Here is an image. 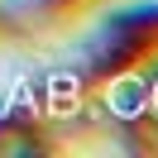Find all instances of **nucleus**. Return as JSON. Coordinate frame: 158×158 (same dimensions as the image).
Wrapping results in <instances>:
<instances>
[{"label": "nucleus", "instance_id": "1", "mask_svg": "<svg viewBox=\"0 0 158 158\" xmlns=\"http://www.w3.org/2000/svg\"><path fill=\"white\" fill-rule=\"evenodd\" d=\"M153 48H158V0H129V5L106 10L77 43L62 48V58L91 86L106 72H120L129 62H144Z\"/></svg>", "mask_w": 158, "mask_h": 158}, {"label": "nucleus", "instance_id": "2", "mask_svg": "<svg viewBox=\"0 0 158 158\" xmlns=\"http://www.w3.org/2000/svg\"><path fill=\"white\" fill-rule=\"evenodd\" d=\"M67 15L62 0H0V39L34 43Z\"/></svg>", "mask_w": 158, "mask_h": 158}, {"label": "nucleus", "instance_id": "3", "mask_svg": "<svg viewBox=\"0 0 158 158\" xmlns=\"http://www.w3.org/2000/svg\"><path fill=\"white\" fill-rule=\"evenodd\" d=\"M144 81H148V115H144V129H139V148L158 153V48L144 58Z\"/></svg>", "mask_w": 158, "mask_h": 158}, {"label": "nucleus", "instance_id": "4", "mask_svg": "<svg viewBox=\"0 0 158 158\" xmlns=\"http://www.w3.org/2000/svg\"><path fill=\"white\" fill-rule=\"evenodd\" d=\"M62 5H67V10H72V5H81V0H62Z\"/></svg>", "mask_w": 158, "mask_h": 158}]
</instances>
